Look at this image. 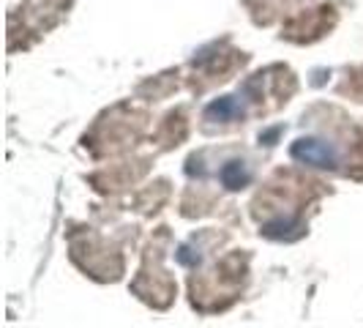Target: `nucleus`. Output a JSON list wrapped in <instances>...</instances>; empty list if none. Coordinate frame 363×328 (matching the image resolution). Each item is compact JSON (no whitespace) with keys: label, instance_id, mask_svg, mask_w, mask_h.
Segmentation results:
<instances>
[{"label":"nucleus","instance_id":"nucleus-1","mask_svg":"<svg viewBox=\"0 0 363 328\" xmlns=\"http://www.w3.org/2000/svg\"><path fill=\"white\" fill-rule=\"evenodd\" d=\"M292 159L311 164V167H333L336 153H333V148L320 143V140H298L292 146Z\"/></svg>","mask_w":363,"mask_h":328},{"label":"nucleus","instance_id":"nucleus-2","mask_svg":"<svg viewBox=\"0 0 363 328\" xmlns=\"http://www.w3.org/2000/svg\"><path fill=\"white\" fill-rule=\"evenodd\" d=\"M249 170H246V164L243 162H230L224 164V170H221V181L227 189H240V186H246L249 183Z\"/></svg>","mask_w":363,"mask_h":328},{"label":"nucleus","instance_id":"nucleus-3","mask_svg":"<svg viewBox=\"0 0 363 328\" xmlns=\"http://www.w3.org/2000/svg\"><path fill=\"white\" fill-rule=\"evenodd\" d=\"M240 115V104H238L235 99H218V102H213L211 107H208V118L211 121H233V118H238Z\"/></svg>","mask_w":363,"mask_h":328}]
</instances>
